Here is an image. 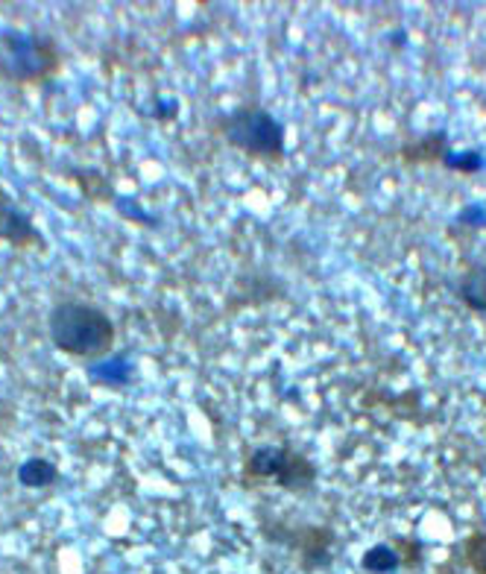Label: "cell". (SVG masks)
Returning <instances> with one entry per match:
<instances>
[{
  "label": "cell",
  "mask_w": 486,
  "mask_h": 574,
  "mask_svg": "<svg viewBox=\"0 0 486 574\" xmlns=\"http://www.w3.org/2000/svg\"><path fill=\"white\" fill-rule=\"evenodd\" d=\"M48 337L68 358L103 360L115 352L117 326L94 302L62 299L48 314Z\"/></svg>",
  "instance_id": "1"
},
{
  "label": "cell",
  "mask_w": 486,
  "mask_h": 574,
  "mask_svg": "<svg viewBox=\"0 0 486 574\" xmlns=\"http://www.w3.org/2000/svg\"><path fill=\"white\" fill-rule=\"evenodd\" d=\"M212 129L232 150L261 165H284L287 158V129L279 117L261 106H238L232 112H220Z\"/></svg>",
  "instance_id": "2"
},
{
  "label": "cell",
  "mask_w": 486,
  "mask_h": 574,
  "mask_svg": "<svg viewBox=\"0 0 486 574\" xmlns=\"http://www.w3.org/2000/svg\"><path fill=\"white\" fill-rule=\"evenodd\" d=\"M317 481H320L317 463L299 448L279 446V443L250 448L241 467V484L246 489L272 484L291 496H311Z\"/></svg>",
  "instance_id": "3"
},
{
  "label": "cell",
  "mask_w": 486,
  "mask_h": 574,
  "mask_svg": "<svg viewBox=\"0 0 486 574\" xmlns=\"http://www.w3.org/2000/svg\"><path fill=\"white\" fill-rule=\"evenodd\" d=\"M62 71L56 39L36 29L0 33V79L12 86H44Z\"/></svg>",
  "instance_id": "4"
},
{
  "label": "cell",
  "mask_w": 486,
  "mask_h": 574,
  "mask_svg": "<svg viewBox=\"0 0 486 574\" xmlns=\"http://www.w3.org/2000/svg\"><path fill=\"white\" fill-rule=\"evenodd\" d=\"M258 534L270 546L284 548L293 554L302 574L329 572L337 557V531L331 525H314V522H291L284 516H261Z\"/></svg>",
  "instance_id": "5"
},
{
  "label": "cell",
  "mask_w": 486,
  "mask_h": 574,
  "mask_svg": "<svg viewBox=\"0 0 486 574\" xmlns=\"http://www.w3.org/2000/svg\"><path fill=\"white\" fill-rule=\"evenodd\" d=\"M0 241L10 244L15 253H29V250H48L44 234L39 232V226L33 224V215H27L21 205H15L3 188H0Z\"/></svg>",
  "instance_id": "6"
},
{
  "label": "cell",
  "mask_w": 486,
  "mask_h": 574,
  "mask_svg": "<svg viewBox=\"0 0 486 574\" xmlns=\"http://www.w3.org/2000/svg\"><path fill=\"white\" fill-rule=\"evenodd\" d=\"M451 153V136L446 129H429L422 136L410 138L408 144L399 146L401 165L422 167V165H443V158Z\"/></svg>",
  "instance_id": "7"
},
{
  "label": "cell",
  "mask_w": 486,
  "mask_h": 574,
  "mask_svg": "<svg viewBox=\"0 0 486 574\" xmlns=\"http://www.w3.org/2000/svg\"><path fill=\"white\" fill-rule=\"evenodd\" d=\"M458 299L469 311L486 314V264H469L458 282Z\"/></svg>",
  "instance_id": "8"
},
{
  "label": "cell",
  "mask_w": 486,
  "mask_h": 574,
  "mask_svg": "<svg viewBox=\"0 0 486 574\" xmlns=\"http://www.w3.org/2000/svg\"><path fill=\"white\" fill-rule=\"evenodd\" d=\"M15 475H18V484L24 489H48V487H53V484H59L62 472H59V467L53 463V460L27 458L24 463H21Z\"/></svg>",
  "instance_id": "9"
},
{
  "label": "cell",
  "mask_w": 486,
  "mask_h": 574,
  "mask_svg": "<svg viewBox=\"0 0 486 574\" xmlns=\"http://www.w3.org/2000/svg\"><path fill=\"white\" fill-rule=\"evenodd\" d=\"M360 572L363 574H399L401 572V557L396 546L384 539L375 543L363 554H360Z\"/></svg>",
  "instance_id": "10"
},
{
  "label": "cell",
  "mask_w": 486,
  "mask_h": 574,
  "mask_svg": "<svg viewBox=\"0 0 486 574\" xmlns=\"http://www.w3.org/2000/svg\"><path fill=\"white\" fill-rule=\"evenodd\" d=\"M71 179L77 182L79 191H82V196H86V200H91V203L115 205L117 191L112 188V182L106 179V174H100V170H94V167H79V170H74V176H71Z\"/></svg>",
  "instance_id": "11"
},
{
  "label": "cell",
  "mask_w": 486,
  "mask_h": 574,
  "mask_svg": "<svg viewBox=\"0 0 486 574\" xmlns=\"http://www.w3.org/2000/svg\"><path fill=\"white\" fill-rule=\"evenodd\" d=\"M88 379L94 381V384H103V387L120 390L127 387L129 381V363L127 358H117V360H100V363H91L88 367Z\"/></svg>",
  "instance_id": "12"
},
{
  "label": "cell",
  "mask_w": 486,
  "mask_h": 574,
  "mask_svg": "<svg viewBox=\"0 0 486 574\" xmlns=\"http://www.w3.org/2000/svg\"><path fill=\"white\" fill-rule=\"evenodd\" d=\"M458 560L472 574H486V531H472L458 546Z\"/></svg>",
  "instance_id": "13"
},
{
  "label": "cell",
  "mask_w": 486,
  "mask_h": 574,
  "mask_svg": "<svg viewBox=\"0 0 486 574\" xmlns=\"http://www.w3.org/2000/svg\"><path fill=\"white\" fill-rule=\"evenodd\" d=\"M389 543L399 551L401 569H408V572L425 569V543L422 539H417V536H389Z\"/></svg>",
  "instance_id": "14"
},
{
  "label": "cell",
  "mask_w": 486,
  "mask_h": 574,
  "mask_svg": "<svg viewBox=\"0 0 486 574\" xmlns=\"http://www.w3.org/2000/svg\"><path fill=\"white\" fill-rule=\"evenodd\" d=\"M443 167H446V170H455V174L475 176L486 167V156L484 150H451V153L443 158Z\"/></svg>",
  "instance_id": "15"
},
{
  "label": "cell",
  "mask_w": 486,
  "mask_h": 574,
  "mask_svg": "<svg viewBox=\"0 0 486 574\" xmlns=\"http://www.w3.org/2000/svg\"><path fill=\"white\" fill-rule=\"evenodd\" d=\"M115 208L120 212V217H127L129 224H138V226H153V217L146 215L144 208L136 203V200H127L124 203V196H117L115 200Z\"/></svg>",
  "instance_id": "16"
},
{
  "label": "cell",
  "mask_w": 486,
  "mask_h": 574,
  "mask_svg": "<svg viewBox=\"0 0 486 574\" xmlns=\"http://www.w3.org/2000/svg\"><path fill=\"white\" fill-rule=\"evenodd\" d=\"M179 115V100L176 98H158L156 106H153V117H156L158 124H170Z\"/></svg>",
  "instance_id": "17"
},
{
  "label": "cell",
  "mask_w": 486,
  "mask_h": 574,
  "mask_svg": "<svg viewBox=\"0 0 486 574\" xmlns=\"http://www.w3.org/2000/svg\"><path fill=\"white\" fill-rule=\"evenodd\" d=\"M458 224L472 226V229H486V208L484 205H466L458 215Z\"/></svg>",
  "instance_id": "18"
}]
</instances>
